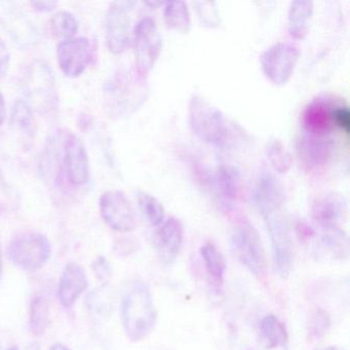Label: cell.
<instances>
[{"label":"cell","mask_w":350,"mask_h":350,"mask_svg":"<svg viewBox=\"0 0 350 350\" xmlns=\"http://www.w3.org/2000/svg\"><path fill=\"white\" fill-rule=\"evenodd\" d=\"M334 126L341 130L346 136L350 132V111L347 106L336 105L333 114Z\"/></svg>","instance_id":"cell-33"},{"label":"cell","mask_w":350,"mask_h":350,"mask_svg":"<svg viewBox=\"0 0 350 350\" xmlns=\"http://www.w3.org/2000/svg\"><path fill=\"white\" fill-rule=\"evenodd\" d=\"M188 120L192 132L208 144L223 147L230 136L228 122L224 114L208 100L198 95L190 98Z\"/></svg>","instance_id":"cell-2"},{"label":"cell","mask_w":350,"mask_h":350,"mask_svg":"<svg viewBox=\"0 0 350 350\" xmlns=\"http://www.w3.org/2000/svg\"><path fill=\"white\" fill-rule=\"evenodd\" d=\"M230 245L233 256L255 278L260 280L267 278V258L261 237L247 219L241 218L235 222Z\"/></svg>","instance_id":"cell-3"},{"label":"cell","mask_w":350,"mask_h":350,"mask_svg":"<svg viewBox=\"0 0 350 350\" xmlns=\"http://www.w3.org/2000/svg\"><path fill=\"white\" fill-rule=\"evenodd\" d=\"M3 254H1V247H0V278L3 276Z\"/></svg>","instance_id":"cell-38"},{"label":"cell","mask_w":350,"mask_h":350,"mask_svg":"<svg viewBox=\"0 0 350 350\" xmlns=\"http://www.w3.org/2000/svg\"><path fill=\"white\" fill-rule=\"evenodd\" d=\"M7 350H19V347H17V346H13V347L8 348Z\"/></svg>","instance_id":"cell-40"},{"label":"cell","mask_w":350,"mask_h":350,"mask_svg":"<svg viewBox=\"0 0 350 350\" xmlns=\"http://www.w3.org/2000/svg\"><path fill=\"white\" fill-rule=\"evenodd\" d=\"M336 105L323 99L311 102L303 112L302 124L304 133L331 136L334 126L333 114Z\"/></svg>","instance_id":"cell-18"},{"label":"cell","mask_w":350,"mask_h":350,"mask_svg":"<svg viewBox=\"0 0 350 350\" xmlns=\"http://www.w3.org/2000/svg\"><path fill=\"white\" fill-rule=\"evenodd\" d=\"M213 185L218 191L221 200L226 206H231L239 198V175L235 169L229 165H220L213 177Z\"/></svg>","instance_id":"cell-20"},{"label":"cell","mask_w":350,"mask_h":350,"mask_svg":"<svg viewBox=\"0 0 350 350\" xmlns=\"http://www.w3.org/2000/svg\"><path fill=\"white\" fill-rule=\"evenodd\" d=\"M299 159L308 171L319 173L331 163L335 144L331 136L303 133L297 144Z\"/></svg>","instance_id":"cell-11"},{"label":"cell","mask_w":350,"mask_h":350,"mask_svg":"<svg viewBox=\"0 0 350 350\" xmlns=\"http://www.w3.org/2000/svg\"><path fill=\"white\" fill-rule=\"evenodd\" d=\"M155 250L159 259L165 264L176 261L183 245V227L178 219H167L163 221L159 230L155 232Z\"/></svg>","instance_id":"cell-15"},{"label":"cell","mask_w":350,"mask_h":350,"mask_svg":"<svg viewBox=\"0 0 350 350\" xmlns=\"http://www.w3.org/2000/svg\"><path fill=\"white\" fill-rule=\"evenodd\" d=\"M260 332L266 347L269 349L284 348L288 345V329L275 315L268 314L262 319Z\"/></svg>","instance_id":"cell-22"},{"label":"cell","mask_w":350,"mask_h":350,"mask_svg":"<svg viewBox=\"0 0 350 350\" xmlns=\"http://www.w3.org/2000/svg\"><path fill=\"white\" fill-rule=\"evenodd\" d=\"M136 72L145 77L157 64L161 50L163 38L157 23L151 18H143L133 30Z\"/></svg>","instance_id":"cell-6"},{"label":"cell","mask_w":350,"mask_h":350,"mask_svg":"<svg viewBox=\"0 0 350 350\" xmlns=\"http://www.w3.org/2000/svg\"><path fill=\"white\" fill-rule=\"evenodd\" d=\"M312 1L295 0L291 3L288 14V30L294 40H303L308 34L312 21Z\"/></svg>","instance_id":"cell-19"},{"label":"cell","mask_w":350,"mask_h":350,"mask_svg":"<svg viewBox=\"0 0 350 350\" xmlns=\"http://www.w3.org/2000/svg\"><path fill=\"white\" fill-rule=\"evenodd\" d=\"M59 66L69 77H77L85 72L91 64V42L87 38H71L63 40L57 48Z\"/></svg>","instance_id":"cell-12"},{"label":"cell","mask_w":350,"mask_h":350,"mask_svg":"<svg viewBox=\"0 0 350 350\" xmlns=\"http://www.w3.org/2000/svg\"><path fill=\"white\" fill-rule=\"evenodd\" d=\"M347 214L345 198L338 193H327L315 198L311 206V216L321 230L340 228Z\"/></svg>","instance_id":"cell-14"},{"label":"cell","mask_w":350,"mask_h":350,"mask_svg":"<svg viewBox=\"0 0 350 350\" xmlns=\"http://www.w3.org/2000/svg\"><path fill=\"white\" fill-rule=\"evenodd\" d=\"M299 56L300 51L295 44L288 42L274 44L260 57L262 71L273 85H286L294 73Z\"/></svg>","instance_id":"cell-7"},{"label":"cell","mask_w":350,"mask_h":350,"mask_svg":"<svg viewBox=\"0 0 350 350\" xmlns=\"http://www.w3.org/2000/svg\"><path fill=\"white\" fill-rule=\"evenodd\" d=\"M109 94L120 113L130 114L146 101L148 87L138 73L122 72L110 83Z\"/></svg>","instance_id":"cell-9"},{"label":"cell","mask_w":350,"mask_h":350,"mask_svg":"<svg viewBox=\"0 0 350 350\" xmlns=\"http://www.w3.org/2000/svg\"><path fill=\"white\" fill-rule=\"evenodd\" d=\"M58 5L57 1H50V0H44V1H32L31 5L38 12H50L55 9Z\"/></svg>","instance_id":"cell-35"},{"label":"cell","mask_w":350,"mask_h":350,"mask_svg":"<svg viewBox=\"0 0 350 350\" xmlns=\"http://www.w3.org/2000/svg\"><path fill=\"white\" fill-rule=\"evenodd\" d=\"M100 214L104 222L118 232L126 233L136 227L134 208L124 192L109 190L99 200Z\"/></svg>","instance_id":"cell-10"},{"label":"cell","mask_w":350,"mask_h":350,"mask_svg":"<svg viewBox=\"0 0 350 350\" xmlns=\"http://www.w3.org/2000/svg\"><path fill=\"white\" fill-rule=\"evenodd\" d=\"M7 256L19 269L28 272L38 271L50 260L52 245L42 233L28 231L16 235L10 241Z\"/></svg>","instance_id":"cell-5"},{"label":"cell","mask_w":350,"mask_h":350,"mask_svg":"<svg viewBox=\"0 0 350 350\" xmlns=\"http://www.w3.org/2000/svg\"><path fill=\"white\" fill-rule=\"evenodd\" d=\"M5 118H7V104L3 94L0 93V126L5 122Z\"/></svg>","instance_id":"cell-36"},{"label":"cell","mask_w":350,"mask_h":350,"mask_svg":"<svg viewBox=\"0 0 350 350\" xmlns=\"http://www.w3.org/2000/svg\"><path fill=\"white\" fill-rule=\"evenodd\" d=\"M321 350H343L339 347H335V346H329V347L321 348Z\"/></svg>","instance_id":"cell-39"},{"label":"cell","mask_w":350,"mask_h":350,"mask_svg":"<svg viewBox=\"0 0 350 350\" xmlns=\"http://www.w3.org/2000/svg\"><path fill=\"white\" fill-rule=\"evenodd\" d=\"M33 66L26 79V94L30 99H36V103L40 102V108L51 107L57 99L52 71L44 63Z\"/></svg>","instance_id":"cell-17"},{"label":"cell","mask_w":350,"mask_h":350,"mask_svg":"<svg viewBox=\"0 0 350 350\" xmlns=\"http://www.w3.org/2000/svg\"><path fill=\"white\" fill-rule=\"evenodd\" d=\"M200 255L204 261L206 274L211 282L217 288H221L224 284L226 273V261L224 256L213 243H204L200 249Z\"/></svg>","instance_id":"cell-21"},{"label":"cell","mask_w":350,"mask_h":350,"mask_svg":"<svg viewBox=\"0 0 350 350\" xmlns=\"http://www.w3.org/2000/svg\"><path fill=\"white\" fill-rule=\"evenodd\" d=\"M163 19L167 28L179 33L187 34L191 28L189 9L184 1L165 3Z\"/></svg>","instance_id":"cell-23"},{"label":"cell","mask_w":350,"mask_h":350,"mask_svg":"<svg viewBox=\"0 0 350 350\" xmlns=\"http://www.w3.org/2000/svg\"><path fill=\"white\" fill-rule=\"evenodd\" d=\"M135 1H116L111 3L105 19V38L110 52L118 55L128 48L132 38V19Z\"/></svg>","instance_id":"cell-8"},{"label":"cell","mask_w":350,"mask_h":350,"mask_svg":"<svg viewBox=\"0 0 350 350\" xmlns=\"http://www.w3.org/2000/svg\"><path fill=\"white\" fill-rule=\"evenodd\" d=\"M92 269H93L94 274L99 282H101L103 284H108L110 278H111L112 269L109 261L105 257L100 256L97 259L94 260L93 264H92Z\"/></svg>","instance_id":"cell-32"},{"label":"cell","mask_w":350,"mask_h":350,"mask_svg":"<svg viewBox=\"0 0 350 350\" xmlns=\"http://www.w3.org/2000/svg\"><path fill=\"white\" fill-rule=\"evenodd\" d=\"M104 292L105 290L103 288L101 290H95L88 298V307L94 314L101 315L107 312L108 301L106 300V294Z\"/></svg>","instance_id":"cell-31"},{"label":"cell","mask_w":350,"mask_h":350,"mask_svg":"<svg viewBox=\"0 0 350 350\" xmlns=\"http://www.w3.org/2000/svg\"><path fill=\"white\" fill-rule=\"evenodd\" d=\"M51 323V307L48 299L38 295L32 299L29 307V327L31 333L40 337L48 331Z\"/></svg>","instance_id":"cell-24"},{"label":"cell","mask_w":350,"mask_h":350,"mask_svg":"<svg viewBox=\"0 0 350 350\" xmlns=\"http://www.w3.org/2000/svg\"><path fill=\"white\" fill-rule=\"evenodd\" d=\"M321 241H323V245L333 254L334 257L339 258V259L347 257V237L341 228L323 230Z\"/></svg>","instance_id":"cell-28"},{"label":"cell","mask_w":350,"mask_h":350,"mask_svg":"<svg viewBox=\"0 0 350 350\" xmlns=\"http://www.w3.org/2000/svg\"><path fill=\"white\" fill-rule=\"evenodd\" d=\"M268 161L274 171L286 174L293 165V157L280 140H273L267 148Z\"/></svg>","instance_id":"cell-27"},{"label":"cell","mask_w":350,"mask_h":350,"mask_svg":"<svg viewBox=\"0 0 350 350\" xmlns=\"http://www.w3.org/2000/svg\"><path fill=\"white\" fill-rule=\"evenodd\" d=\"M50 350H71L70 348L65 346L64 344L56 343L50 348Z\"/></svg>","instance_id":"cell-37"},{"label":"cell","mask_w":350,"mask_h":350,"mask_svg":"<svg viewBox=\"0 0 350 350\" xmlns=\"http://www.w3.org/2000/svg\"><path fill=\"white\" fill-rule=\"evenodd\" d=\"M63 163L69 184L79 187L87 183L90 177V161L87 149L81 139L69 134L63 143Z\"/></svg>","instance_id":"cell-13"},{"label":"cell","mask_w":350,"mask_h":350,"mask_svg":"<svg viewBox=\"0 0 350 350\" xmlns=\"http://www.w3.org/2000/svg\"><path fill=\"white\" fill-rule=\"evenodd\" d=\"M157 309L148 284L135 282L122 302V323L126 337L133 342L145 339L154 329Z\"/></svg>","instance_id":"cell-1"},{"label":"cell","mask_w":350,"mask_h":350,"mask_svg":"<svg viewBox=\"0 0 350 350\" xmlns=\"http://www.w3.org/2000/svg\"><path fill=\"white\" fill-rule=\"evenodd\" d=\"M200 24L204 27L218 28L221 24L220 14L216 3L213 1H194L192 3Z\"/></svg>","instance_id":"cell-29"},{"label":"cell","mask_w":350,"mask_h":350,"mask_svg":"<svg viewBox=\"0 0 350 350\" xmlns=\"http://www.w3.org/2000/svg\"><path fill=\"white\" fill-rule=\"evenodd\" d=\"M332 319L327 310L319 308L313 313L308 325V337L310 340H319L329 331Z\"/></svg>","instance_id":"cell-30"},{"label":"cell","mask_w":350,"mask_h":350,"mask_svg":"<svg viewBox=\"0 0 350 350\" xmlns=\"http://www.w3.org/2000/svg\"><path fill=\"white\" fill-rule=\"evenodd\" d=\"M284 206V204L267 206L259 212L269 232L275 269L282 278H286L292 270L294 262V245Z\"/></svg>","instance_id":"cell-4"},{"label":"cell","mask_w":350,"mask_h":350,"mask_svg":"<svg viewBox=\"0 0 350 350\" xmlns=\"http://www.w3.org/2000/svg\"><path fill=\"white\" fill-rule=\"evenodd\" d=\"M51 27L55 36L68 40L79 31V21L70 12L60 11L53 16Z\"/></svg>","instance_id":"cell-26"},{"label":"cell","mask_w":350,"mask_h":350,"mask_svg":"<svg viewBox=\"0 0 350 350\" xmlns=\"http://www.w3.org/2000/svg\"><path fill=\"white\" fill-rule=\"evenodd\" d=\"M138 206L143 218L150 226H161L165 221V212L163 204L147 192L140 191L137 196Z\"/></svg>","instance_id":"cell-25"},{"label":"cell","mask_w":350,"mask_h":350,"mask_svg":"<svg viewBox=\"0 0 350 350\" xmlns=\"http://www.w3.org/2000/svg\"><path fill=\"white\" fill-rule=\"evenodd\" d=\"M10 64V53L7 44L0 38V79L7 75Z\"/></svg>","instance_id":"cell-34"},{"label":"cell","mask_w":350,"mask_h":350,"mask_svg":"<svg viewBox=\"0 0 350 350\" xmlns=\"http://www.w3.org/2000/svg\"><path fill=\"white\" fill-rule=\"evenodd\" d=\"M89 286L87 272L79 264L70 262L65 266L59 280L58 299L64 308H72Z\"/></svg>","instance_id":"cell-16"}]
</instances>
